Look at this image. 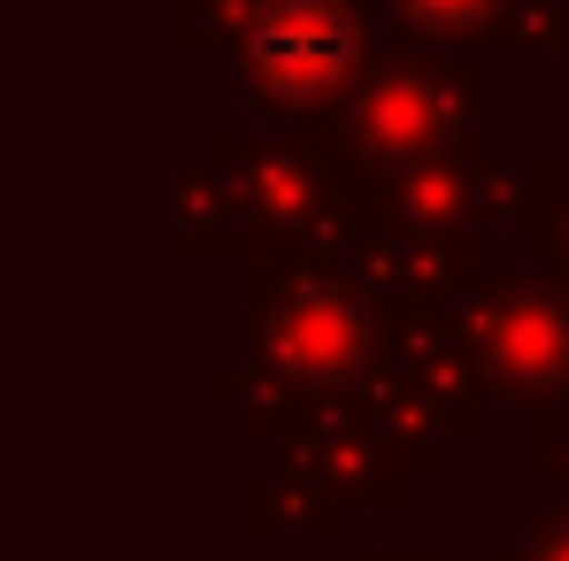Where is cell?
I'll return each mask as SVG.
<instances>
[{
  "label": "cell",
  "instance_id": "6da1fadb",
  "mask_svg": "<svg viewBox=\"0 0 569 561\" xmlns=\"http://www.w3.org/2000/svg\"><path fill=\"white\" fill-rule=\"evenodd\" d=\"M339 62H347V31H339V16L331 8H278L262 31H254V70L284 86V93H308V86H331L339 78Z\"/></svg>",
  "mask_w": 569,
  "mask_h": 561
}]
</instances>
